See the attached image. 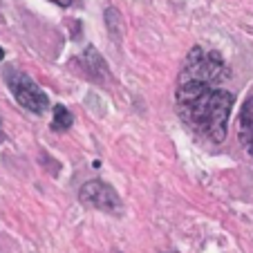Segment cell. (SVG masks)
<instances>
[{
    "label": "cell",
    "mask_w": 253,
    "mask_h": 253,
    "mask_svg": "<svg viewBox=\"0 0 253 253\" xmlns=\"http://www.w3.org/2000/svg\"><path fill=\"white\" fill-rule=\"evenodd\" d=\"M233 101V94L220 87L217 83L179 77L177 112L193 132H197L209 141H224Z\"/></svg>",
    "instance_id": "cell-1"
},
{
    "label": "cell",
    "mask_w": 253,
    "mask_h": 253,
    "mask_svg": "<svg viewBox=\"0 0 253 253\" xmlns=\"http://www.w3.org/2000/svg\"><path fill=\"white\" fill-rule=\"evenodd\" d=\"M182 77L202 79V81H211L220 85L229 79V70H226L224 61L217 52H206L204 47H195L186 56V63L182 67Z\"/></svg>",
    "instance_id": "cell-2"
},
{
    "label": "cell",
    "mask_w": 253,
    "mask_h": 253,
    "mask_svg": "<svg viewBox=\"0 0 253 253\" xmlns=\"http://www.w3.org/2000/svg\"><path fill=\"white\" fill-rule=\"evenodd\" d=\"M5 81H7V85H9L14 99L23 105L25 110L34 112V115H43V112L49 108L47 94L43 92L41 85H36V81H34L29 74L11 67V70H7Z\"/></svg>",
    "instance_id": "cell-3"
},
{
    "label": "cell",
    "mask_w": 253,
    "mask_h": 253,
    "mask_svg": "<svg viewBox=\"0 0 253 253\" xmlns=\"http://www.w3.org/2000/svg\"><path fill=\"white\" fill-rule=\"evenodd\" d=\"M79 200L85 206H94V209L108 211V213H119L121 211V200L117 191L101 179H92V182L83 184L81 191H79Z\"/></svg>",
    "instance_id": "cell-4"
},
{
    "label": "cell",
    "mask_w": 253,
    "mask_h": 253,
    "mask_svg": "<svg viewBox=\"0 0 253 253\" xmlns=\"http://www.w3.org/2000/svg\"><path fill=\"white\" fill-rule=\"evenodd\" d=\"M240 141L244 143L247 153L253 157V99H249L240 115Z\"/></svg>",
    "instance_id": "cell-5"
},
{
    "label": "cell",
    "mask_w": 253,
    "mask_h": 253,
    "mask_svg": "<svg viewBox=\"0 0 253 253\" xmlns=\"http://www.w3.org/2000/svg\"><path fill=\"white\" fill-rule=\"evenodd\" d=\"M72 112L67 110L65 105H54V119H52V128L56 130V132H63V130H67L72 126Z\"/></svg>",
    "instance_id": "cell-6"
},
{
    "label": "cell",
    "mask_w": 253,
    "mask_h": 253,
    "mask_svg": "<svg viewBox=\"0 0 253 253\" xmlns=\"http://www.w3.org/2000/svg\"><path fill=\"white\" fill-rule=\"evenodd\" d=\"M49 2H56V5H61V7H67V5H72V0H49Z\"/></svg>",
    "instance_id": "cell-7"
},
{
    "label": "cell",
    "mask_w": 253,
    "mask_h": 253,
    "mask_svg": "<svg viewBox=\"0 0 253 253\" xmlns=\"http://www.w3.org/2000/svg\"><path fill=\"white\" fill-rule=\"evenodd\" d=\"M2 58H5V49L0 47V61H2Z\"/></svg>",
    "instance_id": "cell-8"
},
{
    "label": "cell",
    "mask_w": 253,
    "mask_h": 253,
    "mask_svg": "<svg viewBox=\"0 0 253 253\" xmlns=\"http://www.w3.org/2000/svg\"><path fill=\"white\" fill-rule=\"evenodd\" d=\"M0 139H2V130H0Z\"/></svg>",
    "instance_id": "cell-9"
}]
</instances>
